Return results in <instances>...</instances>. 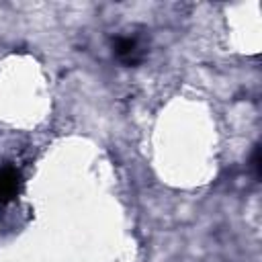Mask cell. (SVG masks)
<instances>
[{
  "label": "cell",
  "mask_w": 262,
  "mask_h": 262,
  "mask_svg": "<svg viewBox=\"0 0 262 262\" xmlns=\"http://www.w3.org/2000/svg\"><path fill=\"white\" fill-rule=\"evenodd\" d=\"M16 186V178L12 172H0V196H8Z\"/></svg>",
  "instance_id": "7a4b0ae2"
},
{
  "label": "cell",
  "mask_w": 262,
  "mask_h": 262,
  "mask_svg": "<svg viewBox=\"0 0 262 262\" xmlns=\"http://www.w3.org/2000/svg\"><path fill=\"white\" fill-rule=\"evenodd\" d=\"M115 53L125 63H135L141 57V47L135 37H117L115 39Z\"/></svg>",
  "instance_id": "6da1fadb"
}]
</instances>
